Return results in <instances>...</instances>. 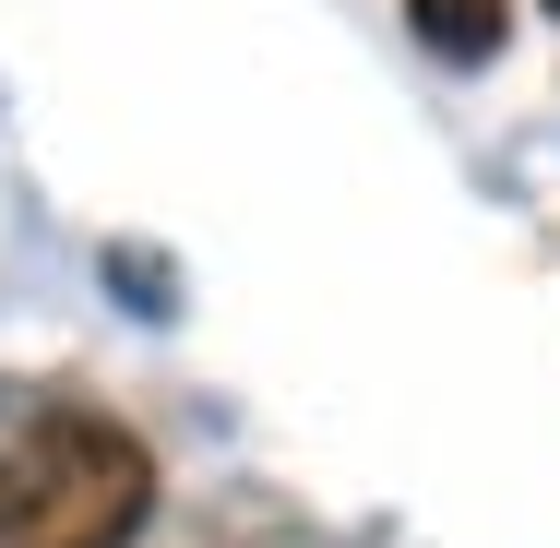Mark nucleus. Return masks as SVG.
<instances>
[{
    "label": "nucleus",
    "instance_id": "nucleus-3",
    "mask_svg": "<svg viewBox=\"0 0 560 548\" xmlns=\"http://www.w3.org/2000/svg\"><path fill=\"white\" fill-rule=\"evenodd\" d=\"M549 12H560V0H549Z\"/></svg>",
    "mask_w": 560,
    "mask_h": 548
},
{
    "label": "nucleus",
    "instance_id": "nucleus-1",
    "mask_svg": "<svg viewBox=\"0 0 560 548\" xmlns=\"http://www.w3.org/2000/svg\"><path fill=\"white\" fill-rule=\"evenodd\" d=\"M155 513V453L96 406H36L0 430V548H131Z\"/></svg>",
    "mask_w": 560,
    "mask_h": 548
},
{
    "label": "nucleus",
    "instance_id": "nucleus-2",
    "mask_svg": "<svg viewBox=\"0 0 560 548\" xmlns=\"http://www.w3.org/2000/svg\"><path fill=\"white\" fill-rule=\"evenodd\" d=\"M406 36L430 60H453V72H489L513 48V0H406Z\"/></svg>",
    "mask_w": 560,
    "mask_h": 548
}]
</instances>
